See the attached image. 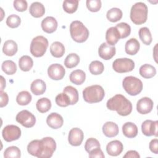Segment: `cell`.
I'll use <instances>...</instances> for the list:
<instances>
[{
  "mask_svg": "<svg viewBox=\"0 0 158 158\" xmlns=\"http://www.w3.org/2000/svg\"><path fill=\"white\" fill-rule=\"evenodd\" d=\"M107 109L115 110L122 116L128 115L132 111V104L123 95L117 94L110 98L106 103Z\"/></svg>",
  "mask_w": 158,
  "mask_h": 158,
  "instance_id": "obj_1",
  "label": "cell"
},
{
  "mask_svg": "<svg viewBox=\"0 0 158 158\" xmlns=\"http://www.w3.org/2000/svg\"><path fill=\"white\" fill-rule=\"evenodd\" d=\"M105 95L103 88L98 85H93L85 88L83 91L84 100L89 104L101 102Z\"/></svg>",
  "mask_w": 158,
  "mask_h": 158,
  "instance_id": "obj_2",
  "label": "cell"
},
{
  "mask_svg": "<svg viewBox=\"0 0 158 158\" xmlns=\"http://www.w3.org/2000/svg\"><path fill=\"white\" fill-rule=\"evenodd\" d=\"M148 7L144 2L135 3L131 8L130 19L136 25H141L146 22L148 18Z\"/></svg>",
  "mask_w": 158,
  "mask_h": 158,
  "instance_id": "obj_3",
  "label": "cell"
},
{
  "mask_svg": "<svg viewBox=\"0 0 158 158\" xmlns=\"http://www.w3.org/2000/svg\"><path fill=\"white\" fill-rule=\"evenodd\" d=\"M70 33L72 38L77 43L85 42L89 36V30L78 20L73 21L70 25Z\"/></svg>",
  "mask_w": 158,
  "mask_h": 158,
  "instance_id": "obj_4",
  "label": "cell"
},
{
  "mask_svg": "<svg viewBox=\"0 0 158 158\" xmlns=\"http://www.w3.org/2000/svg\"><path fill=\"white\" fill-rule=\"evenodd\" d=\"M122 86L125 91L131 96H136L139 94L143 86L142 81L133 76L126 77L123 80Z\"/></svg>",
  "mask_w": 158,
  "mask_h": 158,
  "instance_id": "obj_5",
  "label": "cell"
},
{
  "mask_svg": "<svg viewBox=\"0 0 158 158\" xmlns=\"http://www.w3.org/2000/svg\"><path fill=\"white\" fill-rule=\"evenodd\" d=\"M48 47V41L47 38L43 36H37L31 42L30 52L33 56L40 57L45 54Z\"/></svg>",
  "mask_w": 158,
  "mask_h": 158,
  "instance_id": "obj_6",
  "label": "cell"
},
{
  "mask_svg": "<svg viewBox=\"0 0 158 158\" xmlns=\"http://www.w3.org/2000/svg\"><path fill=\"white\" fill-rule=\"evenodd\" d=\"M112 68L117 73L129 72L134 69L135 62L129 58H119L113 62Z\"/></svg>",
  "mask_w": 158,
  "mask_h": 158,
  "instance_id": "obj_7",
  "label": "cell"
},
{
  "mask_svg": "<svg viewBox=\"0 0 158 158\" xmlns=\"http://www.w3.org/2000/svg\"><path fill=\"white\" fill-rule=\"evenodd\" d=\"M16 121L26 128L33 127L36 123L35 115L27 110H23L19 112L15 117Z\"/></svg>",
  "mask_w": 158,
  "mask_h": 158,
  "instance_id": "obj_8",
  "label": "cell"
},
{
  "mask_svg": "<svg viewBox=\"0 0 158 158\" xmlns=\"http://www.w3.org/2000/svg\"><path fill=\"white\" fill-rule=\"evenodd\" d=\"M2 135L6 141L11 142L20 138L21 136V130L16 125H8L3 128Z\"/></svg>",
  "mask_w": 158,
  "mask_h": 158,
  "instance_id": "obj_9",
  "label": "cell"
},
{
  "mask_svg": "<svg viewBox=\"0 0 158 158\" xmlns=\"http://www.w3.org/2000/svg\"><path fill=\"white\" fill-rule=\"evenodd\" d=\"M43 152L40 158H49L52 157L56 149L55 140L51 137H45L41 139Z\"/></svg>",
  "mask_w": 158,
  "mask_h": 158,
  "instance_id": "obj_10",
  "label": "cell"
},
{
  "mask_svg": "<svg viewBox=\"0 0 158 158\" xmlns=\"http://www.w3.org/2000/svg\"><path fill=\"white\" fill-rule=\"evenodd\" d=\"M65 70L64 67L59 64H53L48 69V74L50 78L54 80H59L64 78Z\"/></svg>",
  "mask_w": 158,
  "mask_h": 158,
  "instance_id": "obj_11",
  "label": "cell"
},
{
  "mask_svg": "<svg viewBox=\"0 0 158 158\" xmlns=\"http://www.w3.org/2000/svg\"><path fill=\"white\" fill-rule=\"evenodd\" d=\"M84 138L83 131L78 128H73L69 131L68 136L69 143L74 146H80Z\"/></svg>",
  "mask_w": 158,
  "mask_h": 158,
  "instance_id": "obj_12",
  "label": "cell"
},
{
  "mask_svg": "<svg viewBox=\"0 0 158 158\" xmlns=\"http://www.w3.org/2000/svg\"><path fill=\"white\" fill-rule=\"evenodd\" d=\"M157 125L158 121H152L151 120H146L141 125V130L145 136H157Z\"/></svg>",
  "mask_w": 158,
  "mask_h": 158,
  "instance_id": "obj_13",
  "label": "cell"
},
{
  "mask_svg": "<svg viewBox=\"0 0 158 158\" xmlns=\"http://www.w3.org/2000/svg\"><path fill=\"white\" fill-rule=\"evenodd\" d=\"M154 103L152 100L148 97L141 98L136 104V110L141 114H146L152 110Z\"/></svg>",
  "mask_w": 158,
  "mask_h": 158,
  "instance_id": "obj_14",
  "label": "cell"
},
{
  "mask_svg": "<svg viewBox=\"0 0 158 158\" xmlns=\"http://www.w3.org/2000/svg\"><path fill=\"white\" fill-rule=\"evenodd\" d=\"M116 52L114 46H110L106 43H102L98 49V54L100 57L104 60H109L112 58Z\"/></svg>",
  "mask_w": 158,
  "mask_h": 158,
  "instance_id": "obj_15",
  "label": "cell"
},
{
  "mask_svg": "<svg viewBox=\"0 0 158 158\" xmlns=\"http://www.w3.org/2000/svg\"><path fill=\"white\" fill-rule=\"evenodd\" d=\"M46 123L51 128L58 129L63 125L64 119L60 114L56 112H52L48 116Z\"/></svg>",
  "mask_w": 158,
  "mask_h": 158,
  "instance_id": "obj_16",
  "label": "cell"
},
{
  "mask_svg": "<svg viewBox=\"0 0 158 158\" xmlns=\"http://www.w3.org/2000/svg\"><path fill=\"white\" fill-rule=\"evenodd\" d=\"M41 28L44 31L48 33H52L57 28V22L53 17H46L41 22Z\"/></svg>",
  "mask_w": 158,
  "mask_h": 158,
  "instance_id": "obj_17",
  "label": "cell"
},
{
  "mask_svg": "<svg viewBox=\"0 0 158 158\" xmlns=\"http://www.w3.org/2000/svg\"><path fill=\"white\" fill-rule=\"evenodd\" d=\"M123 149L122 143L118 140H114L109 142L106 146V151L111 156L120 155Z\"/></svg>",
  "mask_w": 158,
  "mask_h": 158,
  "instance_id": "obj_18",
  "label": "cell"
},
{
  "mask_svg": "<svg viewBox=\"0 0 158 158\" xmlns=\"http://www.w3.org/2000/svg\"><path fill=\"white\" fill-rule=\"evenodd\" d=\"M27 151L30 154L40 158L43 151L41 141L35 139L30 142L27 146Z\"/></svg>",
  "mask_w": 158,
  "mask_h": 158,
  "instance_id": "obj_19",
  "label": "cell"
},
{
  "mask_svg": "<svg viewBox=\"0 0 158 158\" xmlns=\"http://www.w3.org/2000/svg\"><path fill=\"white\" fill-rule=\"evenodd\" d=\"M120 39V35L115 27L108 28L106 33V40L107 43L110 46H114Z\"/></svg>",
  "mask_w": 158,
  "mask_h": 158,
  "instance_id": "obj_20",
  "label": "cell"
},
{
  "mask_svg": "<svg viewBox=\"0 0 158 158\" xmlns=\"http://www.w3.org/2000/svg\"><path fill=\"white\" fill-rule=\"evenodd\" d=\"M119 130L118 125L113 122H107L102 127V132L104 135L109 138H112L117 136Z\"/></svg>",
  "mask_w": 158,
  "mask_h": 158,
  "instance_id": "obj_21",
  "label": "cell"
},
{
  "mask_svg": "<svg viewBox=\"0 0 158 158\" xmlns=\"http://www.w3.org/2000/svg\"><path fill=\"white\" fill-rule=\"evenodd\" d=\"M140 48V44L139 41L136 38H130L128 40L125 46V52L127 54L133 56L135 55L139 51Z\"/></svg>",
  "mask_w": 158,
  "mask_h": 158,
  "instance_id": "obj_22",
  "label": "cell"
},
{
  "mask_svg": "<svg viewBox=\"0 0 158 158\" xmlns=\"http://www.w3.org/2000/svg\"><path fill=\"white\" fill-rule=\"evenodd\" d=\"M123 134L128 138H133L138 134V127L132 122H126L122 126Z\"/></svg>",
  "mask_w": 158,
  "mask_h": 158,
  "instance_id": "obj_23",
  "label": "cell"
},
{
  "mask_svg": "<svg viewBox=\"0 0 158 158\" xmlns=\"http://www.w3.org/2000/svg\"><path fill=\"white\" fill-rule=\"evenodd\" d=\"M46 89V85L45 82L40 79H36L34 80L30 86L31 91L35 95H41L43 94Z\"/></svg>",
  "mask_w": 158,
  "mask_h": 158,
  "instance_id": "obj_24",
  "label": "cell"
},
{
  "mask_svg": "<svg viewBox=\"0 0 158 158\" xmlns=\"http://www.w3.org/2000/svg\"><path fill=\"white\" fill-rule=\"evenodd\" d=\"M30 14L34 17L38 18L42 17L45 13L44 6L40 2H33L29 8Z\"/></svg>",
  "mask_w": 158,
  "mask_h": 158,
  "instance_id": "obj_25",
  "label": "cell"
},
{
  "mask_svg": "<svg viewBox=\"0 0 158 158\" xmlns=\"http://www.w3.org/2000/svg\"><path fill=\"white\" fill-rule=\"evenodd\" d=\"M86 74L84 71L81 70H75L72 72L69 76L70 81L75 85H81L85 80Z\"/></svg>",
  "mask_w": 158,
  "mask_h": 158,
  "instance_id": "obj_26",
  "label": "cell"
},
{
  "mask_svg": "<svg viewBox=\"0 0 158 158\" xmlns=\"http://www.w3.org/2000/svg\"><path fill=\"white\" fill-rule=\"evenodd\" d=\"M18 50V46L16 43L13 40H7L4 42L2 51L4 54L7 56H12L16 54Z\"/></svg>",
  "mask_w": 158,
  "mask_h": 158,
  "instance_id": "obj_27",
  "label": "cell"
},
{
  "mask_svg": "<svg viewBox=\"0 0 158 158\" xmlns=\"http://www.w3.org/2000/svg\"><path fill=\"white\" fill-rule=\"evenodd\" d=\"M50 52L53 57L56 58L61 57L65 53L64 46L60 42L55 41L50 46Z\"/></svg>",
  "mask_w": 158,
  "mask_h": 158,
  "instance_id": "obj_28",
  "label": "cell"
},
{
  "mask_svg": "<svg viewBox=\"0 0 158 158\" xmlns=\"http://www.w3.org/2000/svg\"><path fill=\"white\" fill-rule=\"evenodd\" d=\"M139 74L144 78H151L156 74V69L154 66L146 64L140 67Z\"/></svg>",
  "mask_w": 158,
  "mask_h": 158,
  "instance_id": "obj_29",
  "label": "cell"
},
{
  "mask_svg": "<svg viewBox=\"0 0 158 158\" xmlns=\"http://www.w3.org/2000/svg\"><path fill=\"white\" fill-rule=\"evenodd\" d=\"M33 65V59L28 56H22L19 60V66L20 69L24 72L29 71Z\"/></svg>",
  "mask_w": 158,
  "mask_h": 158,
  "instance_id": "obj_30",
  "label": "cell"
},
{
  "mask_svg": "<svg viewBox=\"0 0 158 158\" xmlns=\"http://www.w3.org/2000/svg\"><path fill=\"white\" fill-rule=\"evenodd\" d=\"M122 15L121 9L117 7H114L107 12L106 17L111 22H116L122 19Z\"/></svg>",
  "mask_w": 158,
  "mask_h": 158,
  "instance_id": "obj_31",
  "label": "cell"
},
{
  "mask_svg": "<svg viewBox=\"0 0 158 158\" xmlns=\"http://www.w3.org/2000/svg\"><path fill=\"white\" fill-rule=\"evenodd\" d=\"M63 92L67 94L70 100V105H74L78 101V93L77 89L72 86H67L64 88Z\"/></svg>",
  "mask_w": 158,
  "mask_h": 158,
  "instance_id": "obj_32",
  "label": "cell"
},
{
  "mask_svg": "<svg viewBox=\"0 0 158 158\" xmlns=\"http://www.w3.org/2000/svg\"><path fill=\"white\" fill-rule=\"evenodd\" d=\"M36 107L37 110L41 113H45L50 110L51 107V102L47 98H42L38 100Z\"/></svg>",
  "mask_w": 158,
  "mask_h": 158,
  "instance_id": "obj_33",
  "label": "cell"
},
{
  "mask_svg": "<svg viewBox=\"0 0 158 158\" xmlns=\"http://www.w3.org/2000/svg\"><path fill=\"white\" fill-rule=\"evenodd\" d=\"M80 62V57L75 53L69 54L65 59L64 65L68 69L76 67Z\"/></svg>",
  "mask_w": 158,
  "mask_h": 158,
  "instance_id": "obj_34",
  "label": "cell"
},
{
  "mask_svg": "<svg viewBox=\"0 0 158 158\" xmlns=\"http://www.w3.org/2000/svg\"><path fill=\"white\" fill-rule=\"evenodd\" d=\"M139 36L141 41L146 45H149L152 40L150 30L147 27H142L139 30Z\"/></svg>",
  "mask_w": 158,
  "mask_h": 158,
  "instance_id": "obj_35",
  "label": "cell"
},
{
  "mask_svg": "<svg viewBox=\"0 0 158 158\" xmlns=\"http://www.w3.org/2000/svg\"><path fill=\"white\" fill-rule=\"evenodd\" d=\"M31 95L28 91H22L17 94L16 97V101L20 106H25L31 102Z\"/></svg>",
  "mask_w": 158,
  "mask_h": 158,
  "instance_id": "obj_36",
  "label": "cell"
},
{
  "mask_svg": "<svg viewBox=\"0 0 158 158\" xmlns=\"http://www.w3.org/2000/svg\"><path fill=\"white\" fill-rule=\"evenodd\" d=\"M2 71L7 75H13L17 71V65L14 62L7 60L2 62L1 66Z\"/></svg>",
  "mask_w": 158,
  "mask_h": 158,
  "instance_id": "obj_37",
  "label": "cell"
},
{
  "mask_svg": "<svg viewBox=\"0 0 158 158\" xmlns=\"http://www.w3.org/2000/svg\"><path fill=\"white\" fill-rule=\"evenodd\" d=\"M89 70L91 74L97 75L101 74L104 70V64L99 60H94L91 62L89 65Z\"/></svg>",
  "mask_w": 158,
  "mask_h": 158,
  "instance_id": "obj_38",
  "label": "cell"
},
{
  "mask_svg": "<svg viewBox=\"0 0 158 158\" xmlns=\"http://www.w3.org/2000/svg\"><path fill=\"white\" fill-rule=\"evenodd\" d=\"M78 6V0H65L63 2V9L64 10L69 13V14H72L74 13Z\"/></svg>",
  "mask_w": 158,
  "mask_h": 158,
  "instance_id": "obj_39",
  "label": "cell"
},
{
  "mask_svg": "<svg viewBox=\"0 0 158 158\" xmlns=\"http://www.w3.org/2000/svg\"><path fill=\"white\" fill-rule=\"evenodd\" d=\"M115 28L118 30L120 38H125L130 35L131 33V27L130 26L125 22H121L115 26Z\"/></svg>",
  "mask_w": 158,
  "mask_h": 158,
  "instance_id": "obj_40",
  "label": "cell"
},
{
  "mask_svg": "<svg viewBox=\"0 0 158 158\" xmlns=\"http://www.w3.org/2000/svg\"><path fill=\"white\" fill-rule=\"evenodd\" d=\"M21 156V152L17 146H10L6 148L4 152V157L6 158H19Z\"/></svg>",
  "mask_w": 158,
  "mask_h": 158,
  "instance_id": "obj_41",
  "label": "cell"
},
{
  "mask_svg": "<svg viewBox=\"0 0 158 158\" xmlns=\"http://www.w3.org/2000/svg\"><path fill=\"white\" fill-rule=\"evenodd\" d=\"M56 103L60 107H67L70 104V100L68 95L65 93H61L57 94L55 99Z\"/></svg>",
  "mask_w": 158,
  "mask_h": 158,
  "instance_id": "obj_42",
  "label": "cell"
},
{
  "mask_svg": "<svg viewBox=\"0 0 158 158\" xmlns=\"http://www.w3.org/2000/svg\"><path fill=\"white\" fill-rule=\"evenodd\" d=\"M21 23V19L19 16L15 14L10 15L6 20L7 25L12 28H15L18 27Z\"/></svg>",
  "mask_w": 158,
  "mask_h": 158,
  "instance_id": "obj_43",
  "label": "cell"
},
{
  "mask_svg": "<svg viewBox=\"0 0 158 158\" xmlns=\"http://www.w3.org/2000/svg\"><path fill=\"white\" fill-rule=\"evenodd\" d=\"M101 145L99 142L94 138H90L86 140L85 144V149L87 152H90L92 150L100 148Z\"/></svg>",
  "mask_w": 158,
  "mask_h": 158,
  "instance_id": "obj_44",
  "label": "cell"
},
{
  "mask_svg": "<svg viewBox=\"0 0 158 158\" xmlns=\"http://www.w3.org/2000/svg\"><path fill=\"white\" fill-rule=\"evenodd\" d=\"M86 7L91 12H98L101 7V1L100 0H87Z\"/></svg>",
  "mask_w": 158,
  "mask_h": 158,
  "instance_id": "obj_45",
  "label": "cell"
},
{
  "mask_svg": "<svg viewBox=\"0 0 158 158\" xmlns=\"http://www.w3.org/2000/svg\"><path fill=\"white\" fill-rule=\"evenodd\" d=\"M14 7L17 11L23 12L27 9V2L24 0H15L14 1Z\"/></svg>",
  "mask_w": 158,
  "mask_h": 158,
  "instance_id": "obj_46",
  "label": "cell"
},
{
  "mask_svg": "<svg viewBox=\"0 0 158 158\" xmlns=\"http://www.w3.org/2000/svg\"><path fill=\"white\" fill-rule=\"evenodd\" d=\"M89 157H101L104 158L105 157L103 152L100 149V148H96L93 150H92L90 152H89Z\"/></svg>",
  "mask_w": 158,
  "mask_h": 158,
  "instance_id": "obj_47",
  "label": "cell"
},
{
  "mask_svg": "<svg viewBox=\"0 0 158 158\" xmlns=\"http://www.w3.org/2000/svg\"><path fill=\"white\" fill-rule=\"evenodd\" d=\"M149 146L151 152L156 154L158 153V139L157 138L152 139L149 143Z\"/></svg>",
  "mask_w": 158,
  "mask_h": 158,
  "instance_id": "obj_48",
  "label": "cell"
},
{
  "mask_svg": "<svg viewBox=\"0 0 158 158\" xmlns=\"http://www.w3.org/2000/svg\"><path fill=\"white\" fill-rule=\"evenodd\" d=\"M1 95V102H0V107H3L6 106L9 101V97L6 93L3 92L2 91H0Z\"/></svg>",
  "mask_w": 158,
  "mask_h": 158,
  "instance_id": "obj_49",
  "label": "cell"
},
{
  "mask_svg": "<svg viewBox=\"0 0 158 158\" xmlns=\"http://www.w3.org/2000/svg\"><path fill=\"white\" fill-rule=\"evenodd\" d=\"M123 157H131V158H139L140 156L138 152L136 151L131 150L127 152V153L123 156Z\"/></svg>",
  "mask_w": 158,
  "mask_h": 158,
  "instance_id": "obj_50",
  "label": "cell"
},
{
  "mask_svg": "<svg viewBox=\"0 0 158 158\" xmlns=\"http://www.w3.org/2000/svg\"><path fill=\"white\" fill-rule=\"evenodd\" d=\"M1 91H2L4 89V88L6 87V80L2 76H1Z\"/></svg>",
  "mask_w": 158,
  "mask_h": 158,
  "instance_id": "obj_51",
  "label": "cell"
}]
</instances>
